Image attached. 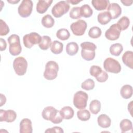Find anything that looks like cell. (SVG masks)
Here are the masks:
<instances>
[{"label":"cell","instance_id":"7bdbcfd3","mask_svg":"<svg viewBox=\"0 0 133 133\" xmlns=\"http://www.w3.org/2000/svg\"><path fill=\"white\" fill-rule=\"evenodd\" d=\"M121 3H123V4L125 6H130L132 4V1H128V0H125V1H121Z\"/></svg>","mask_w":133,"mask_h":133},{"label":"cell","instance_id":"d590c367","mask_svg":"<svg viewBox=\"0 0 133 133\" xmlns=\"http://www.w3.org/2000/svg\"><path fill=\"white\" fill-rule=\"evenodd\" d=\"M70 17L73 19H77L82 17L81 8L79 7H73L70 12Z\"/></svg>","mask_w":133,"mask_h":133},{"label":"cell","instance_id":"ac0fdd59","mask_svg":"<svg viewBox=\"0 0 133 133\" xmlns=\"http://www.w3.org/2000/svg\"><path fill=\"white\" fill-rule=\"evenodd\" d=\"M97 122L99 126L103 128L109 127L111 124V120L110 118L105 114L100 115L98 117Z\"/></svg>","mask_w":133,"mask_h":133},{"label":"cell","instance_id":"4fadbf2b","mask_svg":"<svg viewBox=\"0 0 133 133\" xmlns=\"http://www.w3.org/2000/svg\"><path fill=\"white\" fill-rule=\"evenodd\" d=\"M107 9L111 15L112 19L117 18L122 14V8L117 3L110 4Z\"/></svg>","mask_w":133,"mask_h":133},{"label":"cell","instance_id":"bcb514c9","mask_svg":"<svg viewBox=\"0 0 133 133\" xmlns=\"http://www.w3.org/2000/svg\"><path fill=\"white\" fill-rule=\"evenodd\" d=\"M7 2L8 3H10L11 4H16V3H17L18 2H19V1H7Z\"/></svg>","mask_w":133,"mask_h":133},{"label":"cell","instance_id":"277c9868","mask_svg":"<svg viewBox=\"0 0 133 133\" xmlns=\"http://www.w3.org/2000/svg\"><path fill=\"white\" fill-rule=\"evenodd\" d=\"M69 9V4L66 1H61L53 6L51 9V13L55 17L60 18L68 12Z\"/></svg>","mask_w":133,"mask_h":133},{"label":"cell","instance_id":"e0dca14e","mask_svg":"<svg viewBox=\"0 0 133 133\" xmlns=\"http://www.w3.org/2000/svg\"><path fill=\"white\" fill-rule=\"evenodd\" d=\"M57 109L51 106L45 107L43 110L42 116L43 118L46 120L51 121L57 112Z\"/></svg>","mask_w":133,"mask_h":133},{"label":"cell","instance_id":"44dd1931","mask_svg":"<svg viewBox=\"0 0 133 133\" xmlns=\"http://www.w3.org/2000/svg\"><path fill=\"white\" fill-rule=\"evenodd\" d=\"M60 113L63 119H70L72 118L74 114L73 109L69 106H65L63 107L60 110Z\"/></svg>","mask_w":133,"mask_h":133},{"label":"cell","instance_id":"f6af8a7d","mask_svg":"<svg viewBox=\"0 0 133 133\" xmlns=\"http://www.w3.org/2000/svg\"><path fill=\"white\" fill-rule=\"evenodd\" d=\"M81 1H78V0H68L66 1V2L68 3H71L72 5H76L78 3H80Z\"/></svg>","mask_w":133,"mask_h":133},{"label":"cell","instance_id":"3957f363","mask_svg":"<svg viewBox=\"0 0 133 133\" xmlns=\"http://www.w3.org/2000/svg\"><path fill=\"white\" fill-rule=\"evenodd\" d=\"M58 70V64L54 61H49L45 65L44 77L47 80H53L57 77Z\"/></svg>","mask_w":133,"mask_h":133},{"label":"cell","instance_id":"5b68a950","mask_svg":"<svg viewBox=\"0 0 133 133\" xmlns=\"http://www.w3.org/2000/svg\"><path fill=\"white\" fill-rule=\"evenodd\" d=\"M13 68L18 75H23L26 72L28 68L27 61L23 57H18L14 60Z\"/></svg>","mask_w":133,"mask_h":133},{"label":"cell","instance_id":"603a6c76","mask_svg":"<svg viewBox=\"0 0 133 133\" xmlns=\"http://www.w3.org/2000/svg\"><path fill=\"white\" fill-rule=\"evenodd\" d=\"M78 51V44L75 42H70L66 46V52L70 56L75 55Z\"/></svg>","mask_w":133,"mask_h":133},{"label":"cell","instance_id":"7402d4cb","mask_svg":"<svg viewBox=\"0 0 133 133\" xmlns=\"http://www.w3.org/2000/svg\"><path fill=\"white\" fill-rule=\"evenodd\" d=\"M132 87L129 85H125L121 89L120 94L121 96L125 99H127L131 97L132 95Z\"/></svg>","mask_w":133,"mask_h":133},{"label":"cell","instance_id":"f1b7e54d","mask_svg":"<svg viewBox=\"0 0 133 133\" xmlns=\"http://www.w3.org/2000/svg\"><path fill=\"white\" fill-rule=\"evenodd\" d=\"M42 24L46 28H50L54 26L55 24V20L50 15L48 14L42 18Z\"/></svg>","mask_w":133,"mask_h":133},{"label":"cell","instance_id":"7a4b0ae2","mask_svg":"<svg viewBox=\"0 0 133 133\" xmlns=\"http://www.w3.org/2000/svg\"><path fill=\"white\" fill-rule=\"evenodd\" d=\"M7 41L9 45L10 54L14 56L19 55L22 51L19 36L17 34H12L8 38Z\"/></svg>","mask_w":133,"mask_h":133},{"label":"cell","instance_id":"9a60e30c","mask_svg":"<svg viewBox=\"0 0 133 133\" xmlns=\"http://www.w3.org/2000/svg\"><path fill=\"white\" fill-rule=\"evenodd\" d=\"M52 2V0H39L36 5V11L41 14L45 13Z\"/></svg>","mask_w":133,"mask_h":133},{"label":"cell","instance_id":"ba28073f","mask_svg":"<svg viewBox=\"0 0 133 133\" xmlns=\"http://www.w3.org/2000/svg\"><path fill=\"white\" fill-rule=\"evenodd\" d=\"M42 40V37L36 32H31L25 34L23 37V42L24 46L28 48H31L33 45L39 44Z\"/></svg>","mask_w":133,"mask_h":133},{"label":"cell","instance_id":"cb8c5ba5","mask_svg":"<svg viewBox=\"0 0 133 133\" xmlns=\"http://www.w3.org/2000/svg\"><path fill=\"white\" fill-rule=\"evenodd\" d=\"M52 44L50 37L47 35H44L42 37V40L39 44V47L43 50L48 49Z\"/></svg>","mask_w":133,"mask_h":133},{"label":"cell","instance_id":"ffe728a7","mask_svg":"<svg viewBox=\"0 0 133 133\" xmlns=\"http://www.w3.org/2000/svg\"><path fill=\"white\" fill-rule=\"evenodd\" d=\"M111 19V16L108 11H103L100 12L97 16L98 22L102 25H105L108 24Z\"/></svg>","mask_w":133,"mask_h":133},{"label":"cell","instance_id":"484cf974","mask_svg":"<svg viewBox=\"0 0 133 133\" xmlns=\"http://www.w3.org/2000/svg\"><path fill=\"white\" fill-rule=\"evenodd\" d=\"M123 50V47L121 44L115 43L112 44L110 47V52L112 55L118 56Z\"/></svg>","mask_w":133,"mask_h":133},{"label":"cell","instance_id":"ab89813d","mask_svg":"<svg viewBox=\"0 0 133 133\" xmlns=\"http://www.w3.org/2000/svg\"><path fill=\"white\" fill-rule=\"evenodd\" d=\"M63 120V118L60 113V111L57 110V112L56 113L55 115L53 117V118L51 119V122L54 124H59Z\"/></svg>","mask_w":133,"mask_h":133},{"label":"cell","instance_id":"7c38bea8","mask_svg":"<svg viewBox=\"0 0 133 133\" xmlns=\"http://www.w3.org/2000/svg\"><path fill=\"white\" fill-rule=\"evenodd\" d=\"M17 117V114L12 110H0V121H5L8 123L14 122Z\"/></svg>","mask_w":133,"mask_h":133},{"label":"cell","instance_id":"2e32d148","mask_svg":"<svg viewBox=\"0 0 133 133\" xmlns=\"http://www.w3.org/2000/svg\"><path fill=\"white\" fill-rule=\"evenodd\" d=\"M122 61L127 66L133 69V52L130 50L126 51L122 56Z\"/></svg>","mask_w":133,"mask_h":133},{"label":"cell","instance_id":"8fae6325","mask_svg":"<svg viewBox=\"0 0 133 133\" xmlns=\"http://www.w3.org/2000/svg\"><path fill=\"white\" fill-rule=\"evenodd\" d=\"M121 30L116 23L110 26L105 32V36L107 39L110 41H115L120 36Z\"/></svg>","mask_w":133,"mask_h":133},{"label":"cell","instance_id":"e575fe53","mask_svg":"<svg viewBox=\"0 0 133 133\" xmlns=\"http://www.w3.org/2000/svg\"><path fill=\"white\" fill-rule=\"evenodd\" d=\"M95 84L94 80L91 78H88L82 83L81 87L84 90H90L93 89L95 87Z\"/></svg>","mask_w":133,"mask_h":133},{"label":"cell","instance_id":"f546056e","mask_svg":"<svg viewBox=\"0 0 133 133\" xmlns=\"http://www.w3.org/2000/svg\"><path fill=\"white\" fill-rule=\"evenodd\" d=\"M117 24L121 31H124L128 28L130 24V20L127 17L123 16L118 20Z\"/></svg>","mask_w":133,"mask_h":133},{"label":"cell","instance_id":"74e56055","mask_svg":"<svg viewBox=\"0 0 133 133\" xmlns=\"http://www.w3.org/2000/svg\"><path fill=\"white\" fill-rule=\"evenodd\" d=\"M102 71V70L100 66L94 65L90 67L89 70V73L91 76L96 77L101 73Z\"/></svg>","mask_w":133,"mask_h":133},{"label":"cell","instance_id":"9c48e42d","mask_svg":"<svg viewBox=\"0 0 133 133\" xmlns=\"http://www.w3.org/2000/svg\"><path fill=\"white\" fill-rule=\"evenodd\" d=\"M33 2L31 0H23L18 8L19 15L22 18L30 16L33 9Z\"/></svg>","mask_w":133,"mask_h":133},{"label":"cell","instance_id":"ee69618b","mask_svg":"<svg viewBox=\"0 0 133 133\" xmlns=\"http://www.w3.org/2000/svg\"><path fill=\"white\" fill-rule=\"evenodd\" d=\"M1 95V107H2L3 104H4L6 101V98L5 96L2 94H0Z\"/></svg>","mask_w":133,"mask_h":133},{"label":"cell","instance_id":"b9f144b4","mask_svg":"<svg viewBox=\"0 0 133 133\" xmlns=\"http://www.w3.org/2000/svg\"><path fill=\"white\" fill-rule=\"evenodd\" d=\"M0 46H1V51L5 50L7 47V44L5 40L2 38H1L0 39Z\"/></svg>","mask_w":133,"mask_h":133},{"label":"cell","instance_id":"5bb4252c","mask_svg":"<svg viewBox=\"0 0 133 133\" xmlns=\"http://www.w3.org/2000/svg\"><path fill=\"white\" fill-rule=\"evenodd\" d=\"M33 131L32 122L27 118L22 119L20 123V133H32Z\"/></svg>","mask_w":133,"mask_h":133},{"label":"cell","instance_id":"30bf717a","mask_svg":"<svg viewBox=\"0 0 133 133\" xmlns=\"http://www.w3.org/2000/svg\"><path fill=\"white\" fill-rule=\"evenodd\" d=\"M87 27V23L83 20H78L72 23L70 25V29L73 34L76 36H82L84 35Z\"/></svg>","mask_w":133,"mask_h":133},{"label":"cell","instance_id":"4316f807","mask_svg":"<svg viewBox=\"0 0 133 133\" xmlns=\"http://www.w3.org/2000/svg\"><path fill=\"white\" fill-rule=\"evenodd\" d=\"M119 127L122 132H125L132 130V124L131 121L128 119H123L119 123Z\"/></svg>","mask_w":133,"mask_h":133},{"label":"cell","instance_id":"836d02e7","mask_svg":"<svg viewBox=\"0 0 133 133\" xmlns=\"http://www.w3.org/2000/svg\"><path fill=\"white\" fill-rule=\"evenodd\" d=\"M101 30L98 26H93L88 31V35L92 38H98L101 35Z\"/></svg>","mask_w":133,"mask_h":133},{"label":"cell","instance_id":"60d3db41","mask_svg":"<svg viewBox=\"0 0 133 133\" xmlns=\"http://www.w3.org/2000/svg\"><path fill=\"white\" fill-rule=\"evenodd\" d=\"M63 132L64 131L62 129V128L58 126H55L51 128H48L47 130L45 131V132H49V133H54V132L63 133Z\"/></svg>","mask_w":133,"mask_h":133},{"label":"cell","instance_id":"4dcf8cb0","mask_svg":"<svg viewBox=\"0 0 133 133\" xmlns=\"http://www.w3.org/2000/svg\"><path fill=\"white\" fill-rule=\"evenodd\" d=\"M80 8L81 16L82 17L85 18H89L92 15L93 10L89 5L85 4L82 6Z\"/></svg>","mask_w":133,"mask_h":133},{"label":"cell","instance_id":"8992f818","mask_svg":"<svg viewBox=\"0 0 133 133\" xmlns=\"http://www.w3.org/2000/svg\"><path fill=\"white\" fill-rule=\"evenodd\" d=\"M88 96L87 93L83 91L76 92L73 97V104L78 109H84L87 106Z\"/></svg>","mask_w":133,"mask_h":133},{"label":"cell","instance_id":"1f68e13d","mask_svg":"<svg viewBox=\"0 0 133 133\" xmlns=\"http://www.w3.org/2000/svg\"><path fill=\"white\" fill-rule=\"evenodd\" d=\"M77 116L82 121H87L90 118V113L88 110L84 109L77 112Z\"/></svg>","mask_w":133,"mask_h":133},{"label":"cell","instance_id":"f35d334b","mask_svg":"<svg viewBox=\"0 0 133 133\" xmlns=\"http://www.w3.org/2000/svg\"><path fill=\"white\" fill-rule=\"evenodd\" d=\"M108 74L107 73L104 71H102L101 73L96 76L95 78L97 81L100 83H103L105 82L108 79Z\"/></svg>","mask_w":133,"mask_h":133},{"label":"cell","instance_id":"83f0119b","mask_svg":"<svg viewBox=\"0 0 133 133\" xmlns=\"http://www.w3.org/2000/svg\"><path fill=\"white\" fill-rule=\"evenodd\" d=\"M89 110L91 113L97 114L101 110V103L97 99L91 101L89 104Z\"/></svg>","mask_w":133,"mask_h":133},{"label":"cell","instance_id":"52a82bcc","mask_svg":"<svg viewBox=\"0 0 133 133\" xmlns=\"http://www.w3.org/2000/svg\"><path fill=\"white\" fill-rule=\"evenodd\" d=\"M103 68L106 71L115 74L119 73L122 69L118 61L111 57L107 58L104 61Z\"/></svg>","mask_w":133,"mask_h":133},{"label":"cell","instance_id":"6da1fadb","mask_svg":"<svg viewBox=\"0 0 133 133\" xmlns=\"http://www.w3.org/2000/svg\"><path fill=\"white\" fill-rule=\"evenodd\" d=\"M81 56L85 60H92L95 57V50L97 46L93 43L85 42L81 44Z\"/></svg>","mask_w":133,"mask_h":133},{"label":"cell","instance_id":"8d00e7d4","mask_svg":"<svg viewBox=\"0 0 133 133\" xmlns=\"http://www.w3.org/2000/svg\"><path fill=\"white\" fill-rule=\"evenodd\" d=\"M0 35H6L9 32V28L7 24L2 19H0Z\"/></svg>","mask_w":133,"mask_h":133},{"label":"cell","instance_id":"d4e9b609","mask_svg":"<svg viewBox=\"0 0 133 133\" xmlns=\"http://www.w3.org/2000/svg\"><path fill=\"white\" fill-rule=\"evenodd\" d=\"M63 49V45L62 43L56 40L52 42L50 47V50L53 54L56 55L59 54L62 52Z\"/></svg>","mask_w":133,"mask_h":133},{"label":"cell","instance_id":"d6a6232c","mask_svg":"<svg viewBox=\"0 0 133 133\" xmlns=\"http://www.w3.org/2000/svg\"><path fill=\"white\" fill-rule=\"evenodd\" d=\"M57 38L62 41H65L69 39L70 34L69 31L66 29H60L58 30L56 33Z\"/></svg>","mask_w":133,"mask_h":133},{"label":"cell","instance_id":"d6986e66","mask_svg":"<svg viewBox=\"0 0 133 133\" xmlns=\"http://www.w3.org/2000/svg\"><path fill=\"white\" fill-rule=\"evenodd\" d=\"M91 4L97 10H103L106 9L110 3L108 0H92Z\"/></svg>","mask_w":133,"mask_h":133}]
</instances>
